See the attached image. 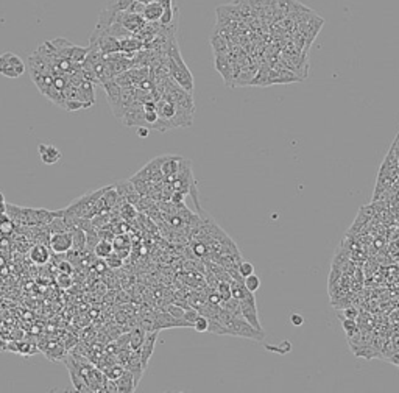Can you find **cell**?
<instances>
[{"label": "cell", "instance_id": "cell-17", "mask_svg": "<svg viewBox=\"0 0 399 393\" xmlns=\"http://www.w3.org/2000/svg\"><path fill=\"white\" fill-rule=\"evenodd\" d=\"M72 234V250L78 253L86 252V233L80 228H72L70 229Z\"/></svg>", "mask_w": 399, "mask_h": 393}, {"label": "cell", "instance_id": "cell-27", "mask_svg": "<svg viewBox=\"0 0 399 393\" xmlns=\"http://www.w3.org/2000/svg\"><path fill=\"white\" fill-rule=\"evenodd\" d=\"M237 273H239L242 278H246V276H250V275L255 273V265H253L251 262H248V261H242V262L239 264V267H237Z\"/></svg>", "mask_w": 399, "mask_h": 393}, {"label": "cell", "instance_id": "cell-16", "mask_svg": "<svg viewBox=\"0 0 399 393\" xmlns=\"http://www.w3.org/2000/svg\"><path fill=\"white\" fill-rule=\"evenodd\" d=\"M162 14H164V7L158 2H152L148 5H145L142 11V17L147 22H159Z\"/></svg>", "mask_w": 399, "mask_h": 393}, {"label": "cell", "instance_id": "cell-11", "mask_svg": "<svg viewBox=\"0 0 399 393\" xmlns=\"http://www.w3.org/2000/svg\"><path fill=\"white\" fill-rule=\"evenodd\" d=\"M38 152H39L41 161L47 166H53V164L60 163V161L63 159L61 150L57 149L55 145H52V144H39L38 145Z\"/></svg>", "mask_w": 399, "mask_h": 393}, {"label": "cell", "instance_id": "cell-2", "mask_svg": "<svg viewBox=\"0 0 399 393\" xmlns=\"http://www.w3.org/2000/svg\"><path fill=\"white\" fill-rule=\"evenodd\" d=\"M50 44L53 45V48L57 50V53L61 58H66V60L72 61L77 66H81V63L84 61V58L87 55V47L75 45V44H72L70 41H67L64 38L52 39Z\"/></svg>", "mask_w": 399, "mask_h": 393}, {"label": "cell", "instance_id": "cell-31", "mask_svg": "<svg viewBox=\"0 0 399 393\" xmlns=\"http://www.w3.org/2000/svg\"><path fill=\"white\" fill-rule=\"evenodd\" d=\"M57 267H58V272H60V273L72 275V272H74V265H72L69 261H61Z\"/></svg>", "mask_w": 399, "mask_h": 393}, {"label": "cell", "instance_id": "cell-15", "mask_svg": "<svg viewBox=\"0 0 399 393\" xmlns=\"http://www.w3.org/2000/svg\"><path fill=\"white\" fill-rule=\"evenodd\" d=\"M116 384H117V391L119 393H131V391H134L137 388L134 376L126 368H125V371L120 374V376L116 379Z\"/></svg>", "mask_w": 399, "mask_h": 393}, {"label": "cell", "instance_id": "cell-4", "mask_svg": "<svg viewBox=\"0 0 399 393\" xmlns=\"http://www.w3.org/2000/svg\"><path fill=\"white\" fill-rule=\"evenodd\" d=\"M105 92H106V97H108V103L111 106V111H113V116L116 119H122L123 117V113H125V108H123V103H122V86H119L114 78L106 81L102 84Z\"/></svg>", "mask_w": 399, "mask_h": 393}, {"label": "cell", "instance_id": "cell-6", "mask_svg": "<svg viewBox=\"0 0 399 393\" xmlns=\"http://www.w3.org/2000/svg\"><path fill=\"white\" fill-rule=\"evenodd\" d=\"M239 303H240V315H242V318L246 320L251 326H255L256 329L262 331V325H261L259 317H258V308H256L255 297L248 298V300H242Z\"/></svg>", "mask_w": 399, "mask_h": 393}, {"label": "cell", "instance_id": "cell-9", "mask_svg": "<svg viewBox=\"0 0 399 393\" xmlns=\"http://www.w3.org/2000/svg\"><path fill=\"white\" fill-rule=\"evenodd\" d=\"M78 97L83 103V108H90L95 103V92H94V83L89 80H81L77 84Z\"/></svg>", "mask_w": 399, "mask_h": 393}, {"label": "cell", "instance_id": "cell-37", "mask_svg": "<svg viewBox=\"0 0 399 393\" xmlns=\"http://www.w3.org/2000/svg\"><path fill=\"white\" fill-rule=\"evenodd\" d=\"M5 265V261H4V258H0V267H4Z\"/></svg>", "mask_w": 399, "mask_h": 393}, {"label": "cell", "instance_id": "cell-14", "mask_svg": "<svg viewBox=\"0 0 399 393\" xmlns=\"http://www.w3.org/2000/svg\"><path fill=\"white\" fill-rule=\"evenodd\" d=\"M125 368L128 370L133 376H134V381L136 384L139 385L140 382V378H142V374H143V367H142V362H140V354H139V350H133L130 357H128V362L125 364Z\"/></svg>", "mask_w": 399, "mask_h": 393}, {"label": "cell", "instance_id": "cell-8", "mask_svg": "<svg viewBox=\"0 0 399 393\" xmlns=\"http://www.w3.org/2000/svg\"><path fill=\"white\" fill-rule=\"evenodd\" d=\"M156 340H158V331H150V332H147V335H145V340L139 350L140 362H142L143 370H147V367H148V362L152 359L155 347H156Z\"/></svg>", "mask_w": 399, "mask_h": 393}, {"label": "cell", "instance_id": "cell-30", "mask_svg": "<svg viewBox=\"0 0 399 393\" xmlns=\"http://www.w3.org/2000/svg\"><path fill=\"white\" fill-rule=\"evenodd\" d=\"M57 282H58L60 287H63V289H69L70 285L74 284V279H72L70 275H67V273H60L58 278H57Z\"/></svg>", "mask_w": 399, "mask_h": 393}, {"label": "cell", "instance_id": "cell-19", "mask_svg": "<svg viewBox=\"0 0 399 393\" xmlns=\"http://www.w3.org/2000/svg\"><path fill=\"white\" fill-rule=\"evenodd\" d=\"M211 45L214 48V53L215 55H226L228 53V44H226V39L223 38L222 33H215L212 39H211Z\"/></svg>", "mask_w": 399, "mask_h": 393}, {"label": "cell", "instance_id": "cell-34", "mask_svg": "<svg viewBox=\"0 0 399 393\" xmlns=\"http://www.w3.org/2000/svg\"><path fill=\"white\" fill-rule=\"evenodd\" d=\"M357 314H359V311L356 308H346V309L343 311L344 318H353V320H356L357 318Z\"/></svg>", "mask_w": 399, "mask_h": 393}, {"label": "cell", "instance_id": "cell-35", "mask_svg": "<svg viewBox=\"0 0 399 393\" xmlns=\"http://www.w3.org/2000/svg\"><path fill=\"white\" fill-rule=\"evenodd\" d=\"M148 133H150V128H147V127H139L137 128V136L139 137H147Z\"/></svg>", "mask_w": 399, "mask_h": 393}, {"label": "cell", "instance_id": "cell-28", "mask_svg": "<svg viewBox=\"0 0 399 393\" xmlns=\"http://www.w3.org/2000/svg\"><path fill=\"white\" fill-rule=\"evenodd\" d=\"M164 311H167L172 317H175V318H178V320L186 321V320H184V311H186V309H184V308H181V306H178V305H175V303H173V305H169ZM190 326H192V325H190Z\"/></svg>", "mask_w": 399, "mask_h": 393}, {"label": "cell", "instance_id": "cell-22", "mask_svg": "<svg viewBox=\"0 0 399 393\" xmlns=\"http://www.w3.org/2000/svg\"><path fill=\"white\" fill-rule=\"evenodd\" d=\"M243 284H245V287H246L251 293H256V292L261 289V278H259L256 273H253V275L243 278Z\"/></svg>", "mask_w": 399, "mask_h": 393}, {"label": "cell", "instance_id": "cell-10", "mask_svg": "<svg viewBox=\"0 0 399 393\" xmlns=\"http://www.w3.org/2000/svg\"><path fill=\"white\" fill-rule=\"evenodd\" d=\"M181 156H175V155H170V156H162V164H161V170H162V175H164V180L166 181H173L175 175L178 173L179 170V164H181Z\"/></svg>", "mask_w": 399, "mask_h": 393}, {"label": "cell", "instance_id": "cell-20", "mask_svg": "<svg viewBox=\"0 0 399 393\" xmlns=\"http://www.w3.org/2000/svg\"><path fill=\"white\" fill-rule=\"evenodd\" d=\"M114 253V247H113V242L110 240H102L95 245L94 248V255L100 259H106L108 256H111Z\"/></svg>", "mask_w": 399, "mask_h": 393}, {"label": "cell", "instance_id": "cell-26", "mask_svg": "<svg viewBox=\"0 0 399 393\" xmlns=\"http://www.w3.org/2000/svg\"><path fill=\"white\" fill-rule=\"evenodd\" d=\"M343 328H344V332H346L348 338L359 332V326L356 323V320H353V318H344L343 320Z\"/></svg>", "mask_w": 399, "mask_h": 393}, {"label": "cell", "instance_id": "cell-5", "mask_svg": "<svg viewBox=\"0 0 399 393\" xmlns=\"http://www.w3.org/2000/svg\"><path fill=\"white\" fill-rule=\"evenodd\" d=\"M47 245L50 247L52 253H55V255H66L69 250H72V234H70V231L50 234Z\"/></svg>", "mask_w": 399, "mask_h": 393}, {"label": "cell", "instance_id": "cell-1", "mask_svg": "<svg viewBox=\"0 0 399 393\" xmlns=\"http://www.w3.org/2000/svg\"><path fill=\"white\" fill-rule=\"evenodd\" d=\"M166 57H167V67H169V74L170 78L184 89V91L193 94L195 89V83H193V75L189 70V67L186 66L183 57H181V52L176 42V36L172 38L167 42L166 47Z\"/></svg>", "mask_w": 399, "mask_h": 393}, {"label": "cell", "instance_id": "cell-13", "mask_svg": "<svg viewBox=\"0 0 399 393\" xmlns=\"http://www.w3.org/2000/svg\"><path fill=\"white\" fill-rule=\"evenodd\" d=\"M215 69L219 70V74L223 77L226 86L232 87V81H234L232 63L229 61L228 55H215Z\"/></svg>", "mask_w": 399, "mask_h": 393}, {"label": "cell", "instance_id": "cell-36", "mask_svg": "<svg viewBox=\"0 0 399 393\" xmlns=\"http://www.w3.org/2000/svg\"><path fill=\"white\" fill-rule=\"evenodd\" d=\"M7 202H5V195H4V192H0V205H5Z\"/></svg>", "mask_w": 399, "mask_h": 393}, {"label": "cell", "instance_id": "cell-7", "mask_svg": "<svg viewBox=\"0 0 399 393\" xmlns=\"http://www.w3.org/2000/svg\"><path fill=\"white\" fill-rule=\"evenodd\" d=\"M161 164H162V156L155 158L147 166H143V169H140L136 175L143 178V180H147V181H152V183L164 181V175H162Z\"/></svg>", "mask_w": 399, "mask_h": 393}, {"label": "cell", "instance_id": "cell-3", "mask_svg": "<svg viewBox=\"0 0 399 393\" xmlns=\"http://www.w3.org/2000/svg\"><path fill=\"white\" fill-rule=\"evenodd\" d=\"M25 63L16 53H0V75L7 78H19L25 72Z\"/></svg>", "mask_w": 399, "mask_h": 393}, {"label": "cell", "instance_id": "cell-18", "mask_svg": "<svg viewBox=\"0 0 399 393\" xmlns=\"http://www.w3.org/2000/svg\"><path fill=\"white\" fill-rule=\"evenodd\" d=\"M145 335H147V331L140 326H136L130 331V348L131 350H140L143 340H145Z\"/></svg>", "mask_w": 399, "mask_h": 393}, {"label": "cell", "instance_id": "cell-23", "mask_svg": "<svg viewBox=\"0 0 399 393\" xmlns=\"http://www.w3.org/2000/svg\"><path fill=\"white\" fill-rule=\"evenodd\" d=\"M134 0H110L106 5V10L111 11H126Z\"/></svg>", "mask_w": 399, "mask_h": 393}, {"label": "cell", "instance_id": "cell-32", "mask_svg": "<svg viewBox=\"0 0 399 393\" xmlns=\"http://www.w3.org/2000/svg\"><path fill=\"white\" fill-rule=\"evenodd\" d=\"M198 315H200V312H198L196 309H193V308H189V309L184 311V320L187 321V323H190V325L196 320Z\"/></svg>", "mask_w": 399, "mask_h": 393}, {"label": "cell", "instance_id": "cell-33", "mask_svg": "<svg viewBox=\"0 0 399 393\" xmlns=\"http://www.w3.org/2000/svg\"><path fill=\"white\" fill-rule=\"evenodd\" d=\"M290 323H292L293 326H301L304 323V318L301 314H292L290 315Z\"/></svg>", "mask_w": 399, "mask_h": 393}, {"label": "cell", "instance_id": "cell-25", "mask_svg": "<svg viewBox=\"0 0 399 393\" xmlns=\"http://www.w3.org/2000/svg\"><path fill=\"white\" fill-rule=\"evenodd\" d=\"M13 229H14V222L7 216V214L0 216V233L10 234V233H13Z\"/></svg>", "mask_w": 399, "mask_h": 393}, {"label": "cell", "instance_id": "cell-29", "mask_svg": "<svg viewBox=\"0 0 399 393\" xmlns=\"http://www.w3.org/2000/svg\"><path fill=\"white\" fill-rule=\"evenodd\" d=\"M105 262H106V265H108V269H113V270H116V269H120V267H122V264H123V259H122L119 255L113 253L111 256H108V258L105 259Z\"/></svg>", "mask_w": 399, "mask_h": 393}, {"label": "cell", "instance_id": "cell-21", "mask_svg": "<svg viewBox=\"0 0 399 393\" xmlns=\"http://www.w3.org/2000/svg\"><path fill=\"white\" fill-rule=\"evenodd\" d=\"M47 226H48V233H50V234L64 233V231H69V228H67V225H66V222H64L63 217H55V219H53Z\"/></svg>", "mask_w": 399, "mask_h": 393}, {"label": "cell", "instance_id": "cell-24", "mask_svg": "<svg viewBox=\"0 0 399 393\" xmlns=\"http://www.w3.org/2000/svg\"><path fill=\"white\" fill-rule=\"evenodd\" d=\"M192 328L196 331V332H206L209 329V318L203 314H200L196 317V320L192 323Z\"/></svg>", "mask_w": 399, "mask_h": 393}, {"label": "cell", "instance_id": "cell-12", "mask_svg": "<svg viewBox=\"0 0 399 393\" xmlns=\"http://www.w3.org/2000/svg\"><path fill=\"white\" fill-rule=\"evenodd\" d=\"M50 256H52V250L45 243H36L28 252L30 261L36 265H45L50 261Z\"/></svg>", "mask_w": 399, "mask_h": 393}]
</instances>
